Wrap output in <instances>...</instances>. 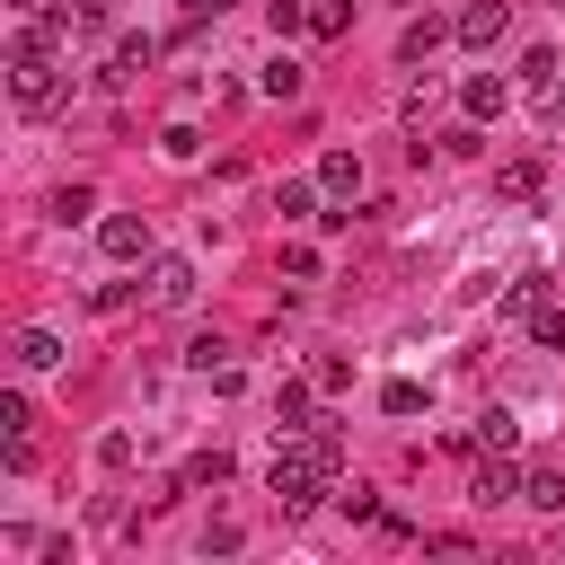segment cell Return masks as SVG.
Wrapping results in <instances>:
<instances>
[{
    "label": "cell",
    "mask_w": 565,
    "mask_h": 565,
    "mask_svg": "<svg viewBox=\"0 0 565 565\" xmlns=\"http://www.w3.org/2000/svg\"><path fill=\"white\" fill-rule=\"evenodd\" d=\"M468 494H477V503H512V494H521V477H512V459H503V450H494V459H477V477H468Z\"/></svg>",
    "instance_id": "obj_6"
},
{
    "label": "cell",
    "mask_w": 565,
    "mask_h": 565,
    "mask_svg": "<svg viewBox=\"0 0 565 565\" xmlns=\"http://www.w3.org/2000/svg\"><path fill=\"white\" fill-rule=\"evenodd\" d=\"M380 406H388V415H415V406H424V388H415V380H388V388H380Z\"/></svg>",
    "instance_id": "obj_25"
},
{
    "label": "cell",
    "mask_w": 565,
    "mask_h": 565,
    "mask_svg": "<svg viewBox=\"0 0 565 565\" xmlns=\"http://www.w3.org/2000/svg\"><path fill=\"white\" fill-rule=\"evenodd\" d=\"M503 26H512V9H503V0H468V9H459V44H477V53H486Z\"/></svg>",
    "instance_id": "obj_3"
},
{
    "label": "cell",
    "mask_w": 565,
    "mask_h": 565,
    "mask_svg": "<svg viewBox=\"0 0 565 565\" xmlns=\"http://www.w3.org/2000/svg\"><path fill=\"white\" fill-rule=\"evenodd\" d=\"M468 433H477V450H512V441H521V415H512V406H486Z\"/></svg>",
    "instance_id": "obj_8"
},
{
    "label": "cell",
    "mask_w": 565,
    "mask_h": 565,
    "mask_svg": "<svg viewBox=\"0 0 565 565\" xmlns=\"http://www.w3.org/2000/svg\"><path fill=\"white\" fill-rule=\"evenodd\" d=\"M530 335L556 353V344H565V309H547V300H539V309H530Z\"/></svg>",
    "instance_id": "obj_19"
},
{
    "label": "cell",
    "mask_w": 565,
    "mask_h": 565,
    "mask_svg": "<svg viewBox=\"0 0 565 565\" xmlns=\"http://www.w3.org/2000/svg\"><path fill=\"white\" fill-rule=\"evenodd\" d=\"M318 185L353 203V194H362V159H353V150H327V159H318Z\"/></svg>",
    "instance_id": "obj_7"
},
{
    "label": "cell",
    "mask_w": 565,
    "mask_h": 565,
    "mask_svg": "<svg viewBox=\"0 0 565 565\" xmlns=\"http://www.w3.org/2000/svg\"><path fill=\"white\" fill-rule=\"evenodd\" d=\"M221 477H230V459H221V450H203V459H185V468H177V486H221Z\"/></svg>",
    "instance_id": "obj_16"
},
{
    "label": "cell",
    "mask_w": 565,
    "mask_h": 565,
    "mask_svg": "<svg viewBox=\"0 0 565 565\" xmlns=\"http://www.w3.org/2000/svg\"><path fill=\"white\" fill-rule=\"evenodd\" d=\"M9 9H35V0H9Z\"/></svg>",
    "instance_id": "obj_28"
},
{
    "label": "cell",
    "mask_w": 565,
    "mask_h": 565,
    "mask_svg": "<svg viewBox=\"0 0 565 565\" xmlns=\"http://www.w3.org/2000/svg\"><path fill=\"white\" fill-rule=\"evenodd\" d=\"M274 433H282V441L309 433V388H282V397H274Z\"/></svg>",
    "instance_id": "obj_11"
},
{
    "label": "cell",
    "mask_w": 565,
    "mask_h": 565,
    "mask_svg": "<svg viewBox=\"0 0 565 565\" xmlns=\"http://www.w3.org/2000/svg\"><path fill=\"white\" fill-rule=\"evenodd\" d=\"M265 26H274V35H300V26H309V9H300V0H274V9H265Z\"/></svg>",
    "instance_id": "obj_20"
},
{
    "label": "cell",
    "mask_w": 565,
    "mask_h": 565,
    "mask_svg": "<svg viewBox=\"0 0 565 565\" xmlns=\"http://www.w3.org/2000/svg\"><path fill=\"white\" fill-rule=\"evenodd\" d=\"M141 71H150V35H124L115 44V79H141Z\"/></svg>",
    "instance_id": "obj_15"
},
{
    "label": "cell",
    "mask_w": 565,
    "mask_h": 565,
    "mask_svg": "<svg viewBox=\"0 0 565 565\" xmlns=\"http://www.w3.org/2000/svg\"><path fill=\"white\" fill-rule=\"evenodd\" d=\"M539 300H547V274H521V282H512V291H503V309H521V318H530V309H539Z\"/></svg>",
    "instance_id": "obj_18"
},
{
    "label": "cell",
    "mask_w": 565,
    "mask_h": 565,
    "mask_svg": "<svg viewBox=\"0 0 565 565\" xmlns=\"http://www.w3.org/2000/svg\"><path fill=\"white\" fill-rule=\"evenodd\" d=\"M433 44H441V18H415V26H406V35H397V62H424V53H433Z\"/></svg>",
    "instance_id": "obj_12"
},
{
    "label": "cell",
    "mask_w": 565,
    "mask_h": 565,
    "mask_svg": "<svg viewBox=\"0 0 565 565\" xmlns=\"http://www.w3.org/2000/svg\"><path fill=\"white\" fill-rule=\"evenodd\" d=\"M494 194H512V203H521V194H539V159H512V168H494Z\"/></svg>",
    "instance_id": "obj_14"
},
{
    "label": "cell",
    "mask_w": 565,
    "mask_h": 565,
    "mask_svg": "<svg viewBox=\"0 0 565 565\" xmlns=\"http://www.w3.org/2000/svg\"><path fill=\"white\" fill-rule=\"evenodd\" d=\"M521 503H539V512H565V477H556V468H530V477H521Z\"/></svg>",
    "instance_id": "obj_9"
},
{
    "label": "cell",
    "mask_w": 565,
    "mask_h": 565,
    "mask_svg": "<svg viewBox=\"0 0 565 565\" xmlns=\"http://www.w3.org/2000/svg\"><path fill=\"white\" fill-rule=\"evenodd\" d=\"M309 26H318V35H344V26H353V9H344V0H318V9H309Z\"/></svg>",
    "instance_id": "obj_21"
},
{
    "label": "cell",
    "mask_w": 565,
    "mask_h": 565,
    "mask_svg": "<svg viewBox=\"0 0 565 565\" xmlns=\"http://www.w3.org/2000/svg\"><path fill=\"white\" fill-rule=\"evenodd\" d=\"M9 362H18V371H53V362H62V335H53V327H18V335H9Z\"/></svg>",
    "instance_id": "obj_4"
},
{
    "label": "cell",
    "mask_w": 565,
    "mask_h": 565,
    "mask_svg": "<svg viewBox=\"0 0 565 565\" xmlns=\"http://www.w3.org/2000/svg\"><path fill=\"white\" fill-rule=\"evenodd\" d=\"M221 9H230V0H185V18H221Z\"/></svg>",
    "instance_id": "obj_27"
},
{
    "label": "cell",
    "mask_w": 565,
    "mask_h": 565,
    "mask_svg": "<svg viewBox=\"0 0 565 565\" xmlns=\"http://www.w3.org/2000/svg\"><path fill=\"white\" fill-rule=\"evenodd\" d=\"M274 212H282V221H300V212H318V194H309V185H300V177H291V185H282V194H274Z\"/></svg>",
    "instance_id": "obj_23"
},
{
    "label": "cell",
    "mask_w": 565,
    "mask_h": 565,
    "mask_svg": "<svg viewBox=\"0 0 565 565\" xmlns=\"http://www.w3.org/2000/svg\"><path fill=\"white\" fill-rule=\"evenodd\" d=\"M221 353H230L221 335H194V344H185V362H194V371H221Z\"/></svg>",
    "instance_id": "obj_26"
},
{
    "label": "cell",
    "mask_w": 565,
    "mask_h": 565,
    "mask_svg": "<svg viewBox=\"0 0 565 565\" xmlns=\"http://www.w3.org/2000/svg\"><path fill=\"white\" fill-rule=\"evenodd\" d=\"M256 88H265V97H300V62H291V53H274V62L256 71Z\"/></svg>",
    "instance_id": "obj_10"
},
{
    "label": "cell",
    "mask_w": 565,
    "mask_h": 565,
    "mask_svg": "<svg viewBox=\"0 0 565 565\" xmlns=\"http://www.w3.org/2000/svg\"><path fill=\"white\" fill-rule=\"evenodd\" d=\"M459 106H468V115H503V79H486V71H477V79L459 88Z\"/></svg>",
    "instance_id": "obj_13"
},
{
    "label": "cell",
    "mask_w": 565,
    "mask_h": 565,
    "mask_svg": "<svg viewBox=\"0 0 565 565\" xmlns=\"http://www.w3.org/2000/svg\"><path fill=\"white\" fill-rule=\"evenodd\" d=\"M159 150H168V159H194V150H203V132H194V124H168V132H159Z\"/></svg>",
    "instance_id": "obj_22"
},
{
    "label": "cell",
    "mask_w": 565,
    "mask_h": 565,
    "mask_svg": "<svg viewBox=\"0 0 565 565\" xmlns=\"http://www.w3.org/2000/svg\"><path fill=\"white\" fill-rule=\"evenodd\" d=\"M88 212H97L88 185H62V194H53V221H88Z\"/></svg>",
    "instance_id": "obj_17"
},
{
    "label": "cell",
    "mask_w": 565,
    "mask_h": 565,
    "mask_svg": "<svg viewBox=\"0 0 565 565\" xmlns=\"http://www.w3.org/2000/svg\"><path fill=\"white\" fill-rule=\"evenodd\" d=\"M327 486H335V477L318 468V450H309V441H300V450H274V468H265V494L282 503V521H309Z\"/></svg>",
    "instance_id": "obj_1"
},
{
    "label": "cell",
    "mask_w": 565,
    "mask_h": 565,
    "mask_svg": "<svg viewBox=\"0 0 565 565\" xmlns=\"http://www.w3.org/2000/svg\"><path fill=\"white\" fill-rule=\"evenodd\" d=\"M344 380H353V362H344V353H327V362H318V371H309V388H327V397H335V388H344Z\"/></svg>",
    "instance_id": "obj_24"
},
{
    "label": "cell",
    "mask_w": 565,
    "mask_h": 565,
    "mask_svg": "<svg viewBox=\"0 0 565 565\" xmlns=\"http://www.w3.org/2000/svg\"><path fill=\"white\" fill-rule=\"evenodd\" d=\"M185 300H194V265L185 256H159L150 265V309H185Z\"/></svg>",
    "instance_id": "obj_2"
},
{
    "label": "cell",
    "mask_w": 565,
    "mask_h": 565,
    "mask_svg": "<svg viewBox=\"0 0 565 565\" xmlns=\"http://www.w3.org/2000/svg\"><path fill=\"white\" fill-rule=\"evenodd\" d=\"M97 247H106V256H115V265H132V256H141V247H150V230H141V221H132V212H115V221H97Z\"/></svg>",
    "instance_id": "obj_5"
}]
</instances>
